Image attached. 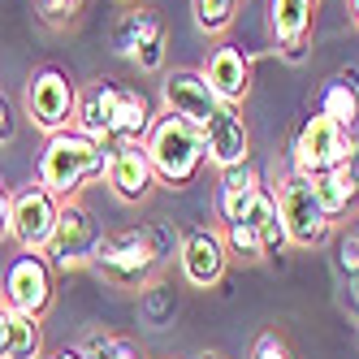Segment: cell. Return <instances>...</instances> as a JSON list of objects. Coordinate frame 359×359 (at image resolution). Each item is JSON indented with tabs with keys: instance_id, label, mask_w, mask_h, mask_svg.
<instances>
[{
	"instance_id": "9a60e30c",
	"label": "cell",
	"mask_w": 359,
	"mask_h": 359,
	"mask_svg": "<svg viewBox=\"0 0 359 359\" xmlns=\"http://www.w3.org/2000/svg\"><path fill=\"white\" fill-rule=\"evenodd\" d=\"M203 139H208V161L217 169H229V165H243L251 161V130L234 104H221L217 117L203 126Z\"/></svg>"
},
{
	"instance_id": "8d00e7d4",
	"label": "cell",
	"mask_w": 359,
	"mask_h": 359,
	"mask_svg": "<svg viewBox=\"0 0 359 359\" xmlns=\"http://www.w3.org/2000/svg\"><path fill=\"white\" fill-rule=\"evenodd\" d=\"M355 135H359V130H355Z\"/></svg>"
},
{
	"instance_id": "5bb4252c",
	"label": "cell",
	"mask_w": 359,
	"mask_h": 359,
	"mask_svg": "<svg viewBox=\"0 0 359 359\" xmlns=\"http://www.w3.org/2000/svg\"><path fill=\"white\" fill-rule=\"evenodd\" d=\"M316 5L320 0H269V31H273V39H277L286 61H303Z\"/></svg>"
},
{
	"instance_id": "3957f363",
	"label": "cell",
	"mask_w": 359,
	"mask_h": 359,
	"mask_svg": "<svg viewBox=\"0 0 359 359\" xmlns=\"http://www.w3.org/2000/svg\"><path fill=\"white\" fill-rule=\"evenodd\" d=\"M143 147H147L151 169H156V182H165L173 191L191 187L203 173V165H208V139H203V130L191 126L187 117L169 113V109L151 121Z\"/></svg>"
},
{
	"instance_id": "7402d4cb",
	"label": "cell",
	"mask_w": 359,
	"mask_h": 359,
	"mask_svg": "<svg viewBox=\"0 0 359 359\" xmlns=\"http://www.w3.org/2000/svg\"><path fill=\"white\" fill-rule=\"evenodd\" d=\"M5 359H43V325L5 307Z\"/></svg>"
},
{
	"instance_id": "f1b7e54d",
	"label": "cell",
	"mask_w": 359,
	"mask_h": 359,
	"mask_svg": "<svg viewBox=\"0 0 359 359\" xmlns=\"http://www.w3.org/2000/svg\"><path fill=\"white\" fill-rule=\"evenodd\" d=\"M251 359H294V351H290V342L281 338V333H260L255 338V346H251Z\"/></svg>"
},
{
	"instance_id": "52a82bcc",
	"label": "cell",
	"mask_w": 359,
	"mask_h": 359,
	"mask_svg": "<svg viewBox=\"0 0 359 359\" xmlns=\"http://www.w3.org/2000/svg\"><path fill=\"white\" fill-rule=\"evenodd\" d=\"M277 212H281V221H286L290 247L312 251V247L329 243L333 221H329V217H325V208H320L312 177H303V173H294V169L281 177V187H277Z\"/></svg>"
},
{
	"instance_id": "6da1fadb",
	"label": "cell",
	"mask_w": 359,
	"mask_h": 359,
	"mask_svg": "<svg viewBox=\"0 0 359 359\" xmlns=\"http://www.w3.org/2000/svg\"><path fill=\"white\" fill-rule=\"evenodd\" d=\"M169 234L156 225H130V229H109L100 234L91 269L117 290H147L161 273V260L169 255Z\"/></svg>"
},
{
	"instance_id": "9c48e42d",
	"label": "cell",
	"mask_w": 359,
	"mask_h": 359,
	"mask_svg": "<svg viewBox=\"0 0 359 359\" xmlns=\"http://www.w3.org/2000/svg\"><path fill=\"white\" fill-rule=\"evenodd\" d=\"M113 53L135 61L143 74H156L169 53V35L156 9H126L113 22Z\"/></svg>"
},
{
	"instance_id": "2e32d148",
	"label": "cell",
	"mask_w": 359,
	"mask_h": 359,
	"mask_svg": "<svg viewBox=\"0 0 359 359\" xmlns=\"http://www.w3.org/2000/svg\"><path fill=\"white\" fill-rule=\"evenodd\" d=\"M199 74L208 79V87L217 91L221 104H234L238 109L243 100H247V91H251V61H247L243 48H234V43H221Z\"/></svg>"
},
{
	"instance_id": "603a6c76",
	"label": "cell",
	"mask_w": 359,
	"mask_h": 359,
	"mask_svg": "<svg viewBox=\"0 0 359 359\" xmlns=\"http://www.w3.org/2000/svg\"><path fill=\"white\" fill-rule=\"evenodd\" d=\"M221 238H225V247H229V260H264V234H260V221H251V217H243V221H229V225H221Z\"/></svg>"
},
{
	"instance_id": "d4e9b609",
	"label": "cell",
	"mask_w": 359,
	"mask_h": 359,
	"mask_svg": "<svg viewBox=\"0 0 359 359\" xmlns=\"http://www.w3.org/2000/svg\"><path fill=\"white\" fill-rule=\"evenodd\" d=\"M91 359H147L135 342H126V338H109V333H95V338L83 346Z\"/></svg>"
},
{
	"instance_id": "277c9868",
	"label": "cell",
	"mask_w": 359,
	"mask_h": 359,
	"mask_svg": "<svg viewBox=\"0 0 359 359\" xmlns=\"http://www.w3.org/2000/svg\"><path fill=\"white\" fill-rule=\"evenodd\" d=\"M359 156V135L342 130L338 121H329L325 113H312L299 135L290 143V161H294V173L303 177H320L329 169H342V165H355Z\"/></svg>"
},
{
	"instance_id": "f546056e",
	"label": "cell",
	"mask_w": 359,
	"mask_h": 359,
	"mask_svg": "<svg viewBox=\"0 0 359 359\" xmlns=\"http://www.w3.org/2000/svg\"><path fill=\"white\" fill-rule=\"evenodd\" d=\"M18 139V109H13V100L0 91V147L13 143Z\"/></svg>"
},
{
	"instance_id": "4316f807",
	"label": "cell",
	"mask_w": 359,
	"mask_h": 359,
	"mask_svg": "<svg viewBox=\"0 0 359 359\" xmlns=\"http://www.w3.org/2000/svg\"><path fill=\"white\" fill-rule=\"evenodd\" d=\"M333 264L346 281H359V234H342L333 247Z\"/></svg>"
},
{
	"instance_id": "5b68a950",
	"label": "cell",
	"mask_w": 359,
	"mask_h": 359,
	"mask_svg": "<svg viewBox=\"0 0 359 359\" xmlns=\"http://www.w3.org/2000/svg\"><path fill=\"white\" fill-rule=\"evenodd\" d=\"M53 294H57V269L48 264L43 251H18L5 264V277H0V303H5L9 312L43 320L48 307H53Z\"/></svg>"
},
{
	"instance_id": "8992f818",
	"label": "cell",
	"mask_w": 359,
	"mask_h": 359,
	"mask_svg": "<svg viewBox=\"0 0 359 359\" xmlns=\"http://www.w3.org/2000/svg\"><path fill=\"white\" fill-rule=\"evenodd\" d=\"M22 104H27V117H31L35 130L57 135V130H69V126H74L79 87H74V79H69L61 65H39L31 79H27Z\"/></svg>"
},
{
	"instance_id": "1f68e13d",
	"label": "cell",
	"mask_w": 359,
	"mask_h": 359,
	"mask_svg": "<svg viewBox=\"0 0 359 359\" xmlns=\"http://www.w3.org/2000/svg\"><path fill=\"white\" fill-rule=\"evenodd\" d=\"M53 359H91V355H87L83 346H65V351H57Z\"/></svg>"
},
{
	"instance_id": "d6a6232c",
	"label": "cell",
	"mask_w": 359,
	"mask_h": 359,
	"mask_svg": "<svg viewBox=\"0 0 359 359\" xmlns=\"http://www.w3.org/2000/svg\"><path fill=\"white\" fill-rule=\"evenodd\" d=\"M346 9H351V22H355V31H359V0H346Z\"/></svg>"
},
{
	"instance_id": "d590c367",
	"label": "cell",
	"mask_w": 359,
	"mask_h": 359,
	"mask_svg": "<svg viewBox=\"0 0 359 359\" xmlns=\"http://www.w3.org/2000/svg\"><path fill=\"white\" fill-rule=\"evenodd\" d=\"M355 329H359V320H355Z\"/></svg>"
},
{
	"instance_id": "83f0119b",
	"label": "cell",
	"mask_w": 359,
	"mask_h": 359,
	"mask_svg": "<svg viewBox=\"0 0 359 359\" xmlns=\"http://www.w3.org/2000/svg\"><path fill=\"white\" fill-rule=\"evenodd\" d=\"M139 307H143L147 325H156V329H161V325L169 320V312H173V299H165V294H161V286H147V290H143V303H139Z\"/></svg>"
},
{
	"instance_id": "8fae6325",
	"label": "cell",
	"mask_w": 359,
	"mask_h": 359,
	"mask_svg": "<svg viewBox=\"0 0 359 359\" xmlns=\"http://www.w3.org/2000/svg\"><path fill=\"white\" fill-rule=\"evenodd\" d=\"M177 264H182V277L195 290H212L229 269V247L221 238V229H212V225L182 229V238H177Z\"/></svg>"
},
{
	"instance_id": "ac0fdd59",
	"label": "cell",
	"mask_w": 359,
	"mask_h": 359,
	"mask_svg": "<svg viewBox=\"0 0 359 359\" xmlns=\"http://www.w3.org/2000/svg\"><path fill=\"white\" fill-rule=\"evenodd\" d=\"M260 191H264V177H260V169H255L251 161L221 169V191H217V212H221V225L243 221V217L251 212V203H255V195H260Z\"/></svg>"
},
{
	"instance_id": "e575fe53",
	"label": "cell",
	"mask_w": 359,
	"mask_h": 359,
	"mask_svg": "<svg viewBox=\"0 0 359 359\" xmlns=\"http://www.w3.org/2000/svg\"><path fill=\"white\" fill-rule=\"evenodd\" d=\"M355 169H359V156H355Z\"/></svg>"
},
{
	"instance_id": "836d02e7",
	"label": "cell",
	"mask_w": 359,
	"mask_h": 359,
	"mask_svg": "<svg viewBox=\"0 0 359 359\" xmlns=\"http://www.w3.org/2000/svg\"><path fill=\"white\" fill-rule=\"evenodd\" d=\"M195 359H225V355H221V351H199Z\"/></svg>"
},
{
	"instance_id": "4fadbf2b",
	"label": "cell",
	"mask_w": 359,
	"mask_h": 359,
	"mask_svg": "<svg viewBox=\"0 0 359 359\" xmlns=\"http://www.w3.org/2000/svg\"><path fill=\"white\" fill-rule=\"evenodd\" d=\"M161 95H165V109L177 113V117H187L191 126H208L221 109V100L217 91L208 87V79H203L199 69H173L165 74V83H161Z\"/></svg>"
},
{
	"instance_id": "cb8c5ba5",
	"label": "cell",
	"mask_w": 359,
	"mask_h": 359,
	"mask_svg": "<svg viewBox=\"0 0 359 359\" xmlns=\"http://www.w3.org/2000/svg\"><path fill=\"white\" fill-rule=\"evenodd\" d=\"M191 13H195V27L203 35H225L234 27L238 0H191Z\"/></svg>"
},
{
	"instance_id": "4dcf8cb0",
	"label": "cell",
	"mask_w": 359,
	"mask_h": 359,
	"mask_svg": "<svg viewBox=\"0 0 359 359\" xmlns=\"http://www.w3.org/2000/svg\"><path fill=\"white\" fill-rule=\"evenodd\" d=\"M9 208H13V195H9L5 182H0V243L9 238Z\"/></svg>"
},
{
	"instance_id": "e0dca14e",
	"label": "cell",
	"mask_w": 359,
	"mask_h": 359,
	"mask_svg": "<svg viewBox=\"0 0 359 359\" xmlns=\"http://www.w3.org/2000/svg\"><path fill=\"white\" fill-rule=\"evenodd\" d=\"M117 95H121V87H117L113 79H95V83L79 95V109H74V130H83V135H91L95 143L113 147Z\"/></svg>"
},
{
	"instance_id": "d6986e66",
	"label": "cell",
	"mask_w": 359,
	"mask_h": 359,
	"mask_svg": "<svg viewBox=\"0 0 359 359\" xmlns=\"http://www.w3.org/2000/svg\"><path fill=\"white\" fill-rule=\"evenodd\" d=\"M312 187H316V199H320L329 221L351 217L359 208V169L355 165H342V169H329V173L312 177Z\"/></svg>"
},
{
	"instance_id": "7c38bea8",
	"label": "cell",
	"mask_w": 359,
	"mask_h": 359,
	"mask_svg": "<svg viewBox=\"0 0 359 359\" xmlns=\"http://www.w3.org/2000/svg\"><path fill=\"white\" fill-rule=\"evenodd\" d=\"M104 182L117 203H143L156 191V169L147 161L143 143H113L109 147V165H104Z\"/></svg>"
},
{
	"instance_id": "ffe728a7",
	"label": "cell",
	"mask_w": 359,
	"mask_h": 359,
	"mask_svg": "<svg viewBox=\"0 0 359 359\" xmlns=\"http://www.w3.org/2000/svg\"><path fill=\"white\" fill-rule=\"evenodd\" d=\"M329 121H338L342 130H359V74L355 69H342V74H333V79L320 87V109Z\"/></svg>"
},
{
	"instance_id": "484cf974",
	"label": "cell",
	"mask_w": 359,
	"mask_h": 359,
	"mask_svg": "<svg viewBox=\"0 0 359 359\" xmlns=\"http://www.w3.org/2000/svg\"><path fill=\"white\" fill-rule=\"evenodd\" d=\"M35 9L43 18V27L61 31V27H69V22L83 13V0H35Z\"/></svg>"
},
{
	"instance_id": "7a4b0ae2",
	"label": "cell",
	"mask_w": 359,
	"mask_h": 359,
	"mask_svg": "<svg viewBox=\"0 0 359 359\" xmlns=\"http://www.w3.org/2000/svg\"><path fill=\"white\" fill-rule=\"evenodd\" d=\"M104 165H109V147L69 126V130L48 135L39 151V187H48L61 203L79 199V191L104 177Z\"/></svg>"
},
{
	"instance_id": "30bf717a",
	"label": "cell",
	"mask_w": 359,
	"mask_h": 359,
	"mask_svg": "<svg viewBox=\"0 0 359 359\" xmlns=\"http://www.w3.org/2000/svg\"><path fill=\"white\" fill-rule=\"evenodd\" d=\"M57 212H61V199L31 182L13 191V208H9V238L18 243V251H48L53 243V229H57Z\"/></svg>"
},
{
	"instance_id": "44dd1931",
	"label": "cell",
	"mask_w": 359,
	"mask_h": 359,
	"mask_svg": "<svg viewBox=\"0 0 359 359\" xmlns=\"http://www.w3.org/2000/svg\"><path fill=\"white\" fill-rule=\"evenodd\" d=\"M156 113H151V100L139 87H121L117 95V117H113V143H143Z\"/></svg>"
},
{
	"instance_id": "ba28073f",
	"label": "cell",
	"mask_w": 359,
	"mask_h": 359,
	"mask_svg": "<svg viewBox=\"0 0 359 359\" xmlns=\"http://www.w3.org/2000/svg\"><path fill=\"white\" fill-rule=\"evenodd\" d=\"M95 243H100V229H95V217L87 203L79 199H65L61 212H57V229H53V243H48V264L57 273H74V269H87L91 255H95Z\"/></svg>"
}]
</instances>
